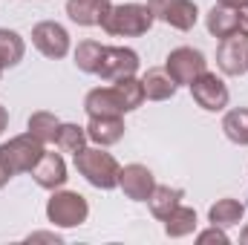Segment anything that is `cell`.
<instances>
[{"mask_svg": "<svg viewBox=\"0 0 248 245\" xmlns=\"http://www.w3.org/2000/svg\"><path fill=\"white\" fill-rule=\"evenodd\" d=\"M9 179H12V176H9V173L3 170V165H0V187H6V182H9Z\"/></svg>", "mask_w": 248, "mask_h": 245, "instance_id": "32", "label": "cell"}, {"mask_svg": "<svg viewBox=\"0 0 248 245\" xmlns=\"http://www.w3.org/2000/svg\"><path fill=\"white\" fill-rule=\"evenodd\" d=\"M217 3H225L231 9H248V0H217Z\"/></svg>", "mask_w": 248, "mask_h": 245, "instance_id": "30", "label": "cell"}, {"mask_svg": "<svg viewBox=\"0 0 248 245\" xmlns=\"http://www.w3.org/2000/svg\"><path fill=\"white\" fill-rule=\"evenodd\" d=\"M113 87H116L119 98L124 101V110H127V113L139 110V107L147 101V98H144V84H141V78H136V75H127L122 81H113Z\"/></svg>", "mask_w": 248, "mask_h": 245, "instance_id": "25", "label": "cell"}, {"mask_svg": "<svg viewBox=\"0 0 248 245\" xmlns=\"http://www.w3.org/2000/svg\"><path fill=\"white\" fill-rule=\"evenodd\" d=\"M58 127H61V119H58L55 113H49V110H38V113L29 116V122H26V133L35 136V138L46 147V144H55V133H58Z\"/></svg>", "mask_w": 248, "mask_h": 245, "instance_id": "21", "label": "cell"}, {"mask_svg": "<svg viewBox=\"0 0 248 245\" xmlns=\"http://www.w3.org/2000/svg\"><path fill=\"white\" fill-rule=\"evenodd\" d=\"M240 243H243V245H248V225L243 228V234H240Z\"/></svg>", "mask_w": 248, "mask_h": 245, "instance_id": "33", "label": "cell"}, {"mask_svg": "<svg viewBox=\"0 0 248 245\" xmlns=\"http://www.w3.org/2000/svg\"><path fill=\"white\" fill-rule=\"evenodd\" d=\"M190 95H193V101H196L202 110H208V113H222V110L228 107V101H231V92H228L225 81L217 78V72H208V69H205L199 78H193Z\"/></svg>", "mask_w": 248, "mask_h": 245, "instance_id": "6", "label": "cell"}, {"mask_svg": "<svg viewBox=\"0 0 248 245\" xmlns=\"http://www.w3.org/2000/svg\"><path fill=\"white\" fill-rule=\"evenodd\" d=\"M113 0H66V15L78 26H98Z\"/></svg>", "mask_w": 248, "mask_h": 245, "instance_id": "16", "label": "cell"}, {"mask_svg": "<svg viewBox=\"0 0 248 245\" xmlns=\"http://www.w3.org/2000/svg\"><path fill=\"white\" fill-rule=\"evenodd\" d=\"M222 133L228 141L248 147V107H237V110H228L222 116Z\"/></svg>", "mask_w": 248, "mask_h": 245, "instance_id": "24", "label": "cell"}, {"mask_svg": "<svg viewBox=\"0 0 248 245\" xmlns=\"http://www.w3.org/2000/svg\"><path fill=\"white\" fill-rule=\"evenodd\" d=\"M101 55H104V44H98V41H81V44L75 46V52H72L75 66H78L81 72H87V75H95V72H98Z\"/></svg>", "mask_w": 248, "mask_h": 245, "instance_id": "26", "label": "cell"}, {"mask_svg": "<svg viewBox=\"0 0 248 245\" xmlns=\"http://www.w3.org/2000/svg\"><path fill=\"white\" fill-rule=\"evenodd\" d=\"M6 127H9V113H6V107L0 104V133H3Z\"/></svg>", "mask_w": 248, "mask_h": 245, "instance_id": "31", "label": "cell"}, {"mask_svg": "<svg viewBox=\"0 0 248 245\" xmlns=\"http://www.w3.org/2000/svg\"><path fill=\"white\" fill-rule=\"evenodd\" d=\"M32 44L44 58L61 61L69 55V32L55 20H41L32 26Z\"/></svg>", "mask_w": 248, "mask_h": 245, "instance_id": "8", "label": "cell"}, {"mask_svg": "<svg viewBox=\"0 0 248 245\" xmlns=\"http://www.w3.org/2000/svg\"><path fill=\"white\" fill-rule=\"evenodd\" d=\"M205 26L214 38L222 41V38H228L240 29V9H231L225 3H214L205 15Z\"/></svg>", "mask_w": 248, "mask_h": 245, "instance_id": "15", "label": "cell"}, {"mask_svg": "<svg viewBox=\"0 0 248 245\" xmlns=\"http://www.w3.org/2000/svg\"><path fill=\"white\" fill-rule=\"evenodd\" d=\"M182 199H185V190H182V187L156 184V187H153V193H150V199H147V205H150V214H153L156 219H165L173 208H179V205H182Z\"/></svg>", "mask_w": 248, "mask_h": 245, "instance_id": "19", "label": "cell"}, {"mask_svg": "<svg viewBox=\"0 0 248 245\" xmlns=\"http://www.w3.org/2000/svg\"><path fill=\"white\" fill-rule=\"evenodd\" d=\"M196 243L208 245V243H217V245H228V234H225V228H219V225H211V228H205V231H199L196 234Z\"/></svg>", "mask_w": 248, "mask_h": 245, "instance_id": "27", "label": "cell"}, {"mask_svg": "<svg viewBox=\"0 0 248 245\" xmlns=\"http://www.w3.org/2000/svg\"><path fill=\"white\" fill-rule=\"evenodd\" d=\"M141 84H144V98L147 101H170L176 95V90H179L165 69H147Z\"/></svg>", "mask_w": 248, "mask_h": 245, "instance_id": "18", "label": "cell"}, {"mask_svg": "<svg viewBox=\"0 0 248 245\" xmlns=\"http://www.w3.org/2000/svg\"><path fill=\"white\" fill-rule=\"evenodd\" d=\"M0 78H3V66H0Z\"/></svg>", "mask_w": 248, "mask_h": 245, "instance_id": "34", "label": "cell"}, {"mask_svg": "<svg viewBox=\"0 0 248 245\" xmlns=\"http://www.w3.org/2000/svg\"><path fill=\"white\" fill-rule=\"evenodd\" d=\"M23 55H26L23 38L15 29H0V66L12 69V66H17L23 61Z\"/></svg>", "mask_w": 248, "mask_h": 245, "instance_id": "22", "label": "cell"}, {"mask_svg": "<svg viewBox=\"0 0 248 245\" xmlns=\"http://www.w3.org/2000/svg\"><path fill=\"white\" fill-rule=\"evenodd\" d=\"M243 216H246V208H243V202H237V199H217L211 208H208V222L211 225H219V228H231V225H240L243 222Z\"/></svg>", "mask_w": 248, "mask_h": 245, "instance_id": "20", "label": "cell"}, {"mask_svg": "<svg viewBox=\"0 0 248 245\" xmlns=\"http://www.w3.org/2000/svg\"><path fill=\"white\" fill-rule=\"evenodd\" d=\"M44 150H46V147H44L35 136L23 133V136H15V138H9V141L0 144V165H3V170H6L9 176L32 173V168L41 162Z\"/></svg>", "mask_w": 248, "mask_h": 245, "instance_id": "3", "label": "cell"}, {"mask_svg": "<svg viewBox=\"0 0 248 245\" xmlns=\"http://www.w3.org/2000/svg\"><path fill=\"white\" fill-rule=\"evenodd\" d=\"M139 52L136 49H127V46H104V55H101V63H98V78L113 84V81H122L127 75H136L139 72Z\"/></svg>", "mask_w": 248, "mask_h": 245, "instance_id": "9", "label": "cell"}, {"mask_svg": "<svg viewBox=\"0 0 248 245\" xmlns=\"http://www.w3.org/2000/svg\"><path fill=\"white\" fill-rule=\"evenodd\" d=\"M205 69H208L205 55L199 49H193V46H179L165 58V72L173 78L176 87H190L193 78H199Z\"/></svg>", "mask_w": 248, "mask_h": 245, "instance_id": "5", "label": "cell"}, {"mask_svg": "<svg viewBox=\"0 0 248 245\" xmlns=\"http://www.w3.org/2000/svg\"><path fill=\"white\" fill-rule=\"evenodd\" d=\"M165 234L170 237V240H182V237H190L193 231H196V225H199V219H196V211L193 208H187V205H179V208H173L165 219Z\"/></svg>", "mask_w": 248, "mask_h": 245, "instance_id": "17", "label": "cell"}, {"mask_svg": "<svg viewBox=\"0 0 248 245\" xmlns=\"http://www.w3.org/2000/svg\"><path fill=\"white\" fill-rule=\"evenodd\" d=\"M26 243H55V245H61L63 237L61 234H52V231H35V234L26 237Z\"/></svg>", "mask_w": 248, "mask_h": 245, "instance_id": "28", "label": "cell"}, {"mask_svg": "<svg viewBox=\"0 0 248 245\" xmlns=\"http://www.w3.org/2000/svg\"><path fill=\"white\" fill-rule=\"evenodd\" d=\"M84 110H87L90 119H95V116H124L127 113L124 101L116 92V87H95V90H90L87 98H84Z\"/></svg>", "mask_w": 248, "mask_h": 245, "instance_id": "14", "label": "cell"}, {"mask_svg": "<svg viewBox=\"0 0 248 245\" xmlns=\"http://www.w3.org/2000/svg\"><path fill=\"white\" fill-rule=\"evenodd\" d=\"M237 32L248 35V9H240V29H237Z\"/></svg>", "mask_w": 248, "mask_h": 245, "instance_id": "29", "label": "cell"}, {"mask_svg": "<svg viewBox=\"0 0 248 245\" xmlns=\"http://www.w3.org/2000/svg\"><path fill=\"white\" fill-rule=\"evenodd\" d=\"M124 116H95L87 124V138L98 147H113L124 138Z\"/></svg>", "mask_w": 248, "mask_h": 245, "instance_id": "13", "label": "cell"}, {"mask_svg": "<svg viewBox=\"0 0 248 245\" xmlns=\"http://www.w3.org/2000/svg\"><path fill=\"white\" fill-rule=\"evenodd\" d=\"M32 176H35V182L41 184L44 190H58L66 184V162H63L61 153H49V150H44V156H41V162L32 168Z\"/></svg>", "mask_w": 248, "mask_h": 245, "instance_id": "12", "label": "cell"}, {"mask_svg": "<svg viewBox=\"0 0 248 245\" xmlns=\"http://www.w3.org/2000/svg\"><path fill=\"white\" fill-rule=\"evenodd\" d=\"M75 170L98 190H113L119 187V173L122 165L116 162L113 153H107L104 147H84L81 153H75Z\"/></svg>", "mask_w": 248, "mask_h": 245, "instance_id": "2", "label": "cell"}, {"mask_svg": "<svg viewBox=\"0 0 248 245\" xmlns=\"http://www.w3.org/2000/svg\"><path fill=\"white\" fill-rule=\"evenodd\" d=\"M90 216V205L78 190H52L46 202V219L55 228H78Z\"/></svg>", "mask_w": 248, "mask_h": 245, "instance_id": "4", "label": "cell"}, {"mask_svg": "<svg viewBox=\"0 0 248 245\" xmlns=\"http://www.w3.org/2000/svg\"><path fill=\"white\" fill-rule=\"evenodd\" d=\"M217 66L231 75V78H240L248 72V35L243 32H234L228 38L219 41L217 46Z\"/></svg>", "mask_w": 248, "mask_h": 245, "instance_id": "10", "label": "cell"}, {"mask_svg": "<svg viewBox=\"0 0 248 245\" xmlns=\"http://www.w3.org/2000/svg\"><path fill=\"white\" fill-rule=\"evenodd\" d=\"M119 187L130 202H147L156 187V176L144 165H124L119 173Z\"/></svg>", "mask_w": 248, "mask_h": 245, "instance_id": "11", "label": "cell"}, {"mask_svg": "<svg viewBox=\"0 0 248 245\" xmlns=\"http://www.w3.org/2000/svg\"><path fill=\"white\" fill-rule=\"evenodd\" d=\"M87 127H81V124H69V122H61L58 127V133H55V147L61 150V153H81L84 147H87Z\"/></svg>", "mask_w": 248, "mask_h": 245, "instance_id": "23", "label": "cell"}, {"mask_svg": "<svg viewBox=\"0 0 248 245\" xmlns=\"http://www.w3.org/2000/svg\"><path fill=\"white\" fill-rule=\"evenodd\" d=\"M147 6L156 20H162L179 32H190L199 20V9L193 0H147Z\"/></svg>", "mask_w": 248, "mask_h": 245, "instance_id": "7", "label": "cell"}, {"mask_svg": "<svg viewBox=\"0 0 248 245\" xmlns=\"http://www.w3.org/2000/svg\"><path fill=\"white\" fill-rule=\"evenodd\" d=\"M153 20L156 17L147 3H119V6L107 9V15L101 17L98 26L110 38H141L150 32Z\"/></svg>", "mask_w": 248, "mask_h": 245, "instance_id": "1", "label": "cell"}]
</instances>
